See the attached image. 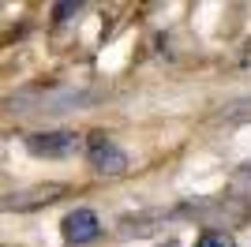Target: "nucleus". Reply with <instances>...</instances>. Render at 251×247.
<instances>
[{
  "label": "nucleus",
  "mask_w": 251,
  "mask_h": 247,
  "mask_svg": "<svg viewBox=\"0 0 251 247\" xmlns=\"http://www.w3.org/2000/svg\"><path fill=\"white\" fill-rule=\"evenodd\" d=\"M75 11H79V4H72V0H68V4H56V8H52V19L64 23L68 15H75Z\"/></svg>",
  "instance_id": "5"
},
{
  "label": "nucleus",
  "mask_w": 251,
  "mask_h": 247,
  "mask_svg": "<svg viewBox=\"0 0 251 247\" xmlns=\"http://www.w3.org/2000/svg\"><path fill=\"white\" fill-rule=\"evenodd\" d=\"M86 157H90V165H94L98 173H109V176H120L127 169L124 150H120L105 131H94L90 139H86Z\"/></svg>",
  "instance_id": "1"
},
{
  "label": "nucleus",
  "mask_w": 251,
  "mask_h": 247,
  "mask_svg": "<svg viewBox=\"0 0 251 247\" xmlns=\"http://www.w3.org/2000/svg\"><path fill=\"white\" fill-rule=\"evenodd\" d=\"M225 116H229V120H244V116H251V101H240V105H232V109H229Z\"/></svg>",
  "instance_id": "6"
},
{
  "label": "nucleus",
  "mask_w": 251,
  "mask_h": 247,
  "mask_svg": "<svg viewBox=\"0 0 251 247\" xmlns=\"http://www.w3.org/2000/svg\"><path fill=\"white\" fill-rule=\"evenodd\" d=\"M79 139L75 131H38V135H26V150L34 157H52V161H60V157H72Z\"/></svg>",
  "instance_id": "2"
},
{
  "label": "nucleus",
  "mask_w": 251,
  "mask_h": 247,
  "mask_svg": "<svg viewBox=\"0 0 251 247\" xmlns=\"http://www.w3.org/2000/svg\"><path fill=\"white\" fill-rule=\"evenodd\" d=\"M236 191H251V165L244 169L240 176H236Z\"/></svg>",
  "instance_id": "7"
},
{
  "label": "nucleus",
  "mask_w": 251,
  "mask_h": 247,
  "mask_svg": "<svg viewBox=\"0 0 251 247\" xmlns=\"http://www.w3.org/2000/svg\"><path fill=\"white\" fill-rule=\"evenodd\" d=\"M165 247H176V244H165Z\"/></svg>",
  "instance_id": "8"
},
{
  "label": "nucleus",
  "mask_w": 251,
  "mask_h": 247,
  "mask_svg": "<svg viewBox=\"0 0 251 247\" xmlns=\"http://www.w3.org/2000/svg\"><path fill=\"white\" fill-rule=\"evenodd\" d=\"M195 247H236V240H232V232H202L199 240H195Z\"/></svg>",
  "instance_id": "4"
},
{
  "label": "nucleus",
  "mask_w": 251,
  "mask_h": 247,
  "mask_svg": "<svg viewBox=\"0 0 251 247\" xmlns=\"http://www.w3.org/2000/svg\"><path fill=\"white\" fill-rule=\"evenodd\" d=\"M64 240L68 244H90L98 236V217L90 210H72V214L64 217Z\"/></svg>",
  "instance_id": "3"
}]
</instances>
